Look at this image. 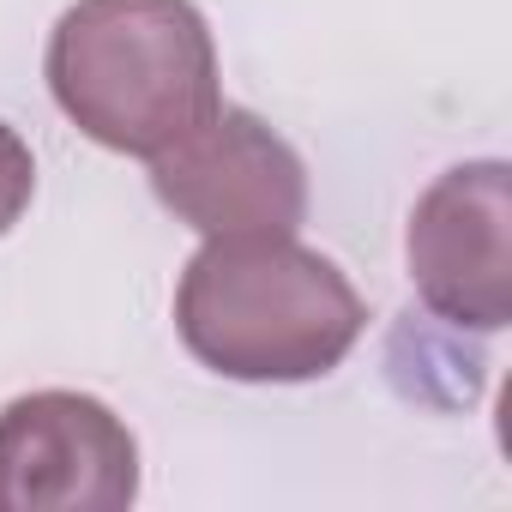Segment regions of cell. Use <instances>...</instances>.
<instances>
[{
	"label": "cell",
	"instance_id": "obj_1",
	"mask_svg": "<svg viewBox=\"0 0 512 512\" xmlns=\"http://www.w3.org/2000/svg\"><path fill=\"white\" fill-rule=\"evenodd\" d=\"M175 326L223 380L296 386L356 350L368 308L326 253L296 235H205L175 290Z\"/></svg>",
	"mask_w": 512,
	"mask_h": 512
},
{
	"label": "cell",
	"instance_id": "obj_2",
	"mask_svg": "<svg viewBox=\"0 0 512 512\" xmlns=\"http://www.w3.org/2000/svg\"><path fill=\"white\" fill-rule=\"evenodd\" d=\"M61 115L121 151L157 157L217 115V43L193 0H79L43 55Z\"/></svg>",
	"mask_w": 512,
	"mask_h": 512
},
{
	"label": "cell",
	"instance_id": "obj_3",
	"mask_svg": "<svg viewBox=\"0 0 512 512\" xmlns=\"http://www.w3.org/2000/svg\"><path fill=\"white\" fill-rule=\"evenodd\" d=\"M151 193L199 235H296L308 163L253 109L217 103L211 121L151 157Z\"/></svg>",
	"mask_w": 512,
	"mask_h": 512
},
{
	"label": "cell",
	"instance_id": "obj_4",
	"mask_svg": "<svg viewBox=\"0 0 512 512\" xmlns=\"http://www.w3.org/2000/svg\"><path fill=\"white\" fill-rule=\"evenodd\" d=\"M139 440L91 392H25L0 410V512H121Z\"/></svg>",
	"mask_w": 512,
	"mask_h": 512
},
{
	"label": "cell",
	"instance_id": "obj_5",
	"mask_svg": "<svg viewBox=\"0 0 512 512\" xmlns=\"http://www.w3.org/2000/svg\"><path fill=\"white\" fill-rule=\"evenodd\" d=\"M410 284L416 296L470 332L512 320V169L476 157L446 169L410 211Z\"/></svg>",
	"mask_w": 512,
	"mask_h": 512
},
{
	"label": "cell",
	"instance_id": "obj_6",
	"mask_svg": "<svg viewBox=\"0 0 512 512\" xmlns=\"http://www.w3.org/2000/svg\"><path fill=\"white\" fill-rule=\"evenodd\" d=\"M31 193H37V157L7 121H0V235L31 211Z\"/></svg>",
	"mask_w": 512,
	"mask_h": 512
}]
</instances>
